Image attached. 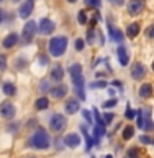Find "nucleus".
Here are the masks:
<instances>
[{"mask_svg": "<svg viewBox=\"0 0 154 158\" xmlns=\"http://www.w3.org/2000/svg\"><path fill=\"white\" fill-rule=\"evenodd\" d=\"M136 125L143 132H152L154 122H152V109L148 106H143L136 112Z\"/></svg>", "mask_w": 154, "mask_h": 158, "instance_id": "obj_2", "label": "nucleus"}, {"mask_svg": "<svg viewBox=\"0 0 154 158\" xmlns=\"http://www.w3.org/2000/svg\"><path fill=\"white\" fill-rule=\"evenodd\" d=\"M103 122H105V125H108V123H112L113 122V118H115V114H112V112H107V114H103Z\"/></svg>", "mask_w": 154, "mask_h": 158, "instance_id": "obj_35", "label": "nucleus"}, {"mask_svg": "<svg viewBox=\"0 0 154 158\" xmlns=\"http://www.w3.org/2000/svg\"><path fill=\"white\" fill-rule=\"evenodd\" d=\"M82 115H84V118H85V122L87 123H92L93 122V118H92V114H90V110H82Z\"/></svg>", "mask_w": 154, "mask_h": 158, "instance_id": "obj_41", "label": "nucleus"}, {"mask_svg": "<svg viewBox=\"0 0 154 158\" xmlns=\"http://www.w3.org/2000/svg\"><path fill=\"white\" fill-rule=\"evenodd\" d=\"M151 138H152V143H151V145H152V147H154V135H152V137H151Z\"/></svg>", "mask_w": 154, "mask_h": 158, "instance_id": "obj_50", "label": "nucleus"}, {"mask_svg": "<svg viewBox=\"0 0 154 158\" xmlns=\"http://www.w3.org/2000/svg\"><path fill=\"white\" fill-rule=\"evenodd\" d=\"M108 94H110V96H115V91H113V89H108V91H107Z\"/></svg>", "mask_w": 154, "mask_h": 158, "instance_id": "obj_47", "label": "nucleus"}, {"mask_svg": "<svg viewBox=\"0 0 154 158\" xmlns=\"http://www.w3.org/2000/svg\"><path fill=\"white\" fill-rule=\"evenodd\" d=\"M108 31H110V36L113 41H116V43H121L123 41V33L120 31V30H115V27H113L112 23H108Z\"/></svg>", "mask_w": 154, "mask_h": 158, "instance_id": "obj_21", "label": "nucleus"}, {"mask_svg": "<svg viewBox=\"0 0 154 158\" xmlns=\"http://www.w3.org/2000/svg\"><path fill=\"white\" fill-rule=\"evenodd\" d=\"M146 76V66L143 63H135L131 66V77L135 81H143Z\"/></svg>", "mask_w": 154, "mask_h": 158, "instance_id": "obj_11", "label": "nucleus"}, {"mask_svg": "<svg viewBox=\"0 0 154 158\" xmlns=\"http://www.w3.org/2000/svg\"><path fill=\"white\" fill-rule=\"evenodd\" d=\"M87 7H93V8H98L102 5V0H84Z\"/></svg>", "mask_w": 154, "mask_h": 158, "instance_id": "obj_36", "label": "nucleus"}, {"mask_svg": "<svg viewBox=\"0 0 154 158\" xmlns=\"http://www.w3.org/2000/svg\"><path fill=\"white\" fill-rule=\"evenodd\" d=\"M30 2H34V0H30Z\"/></svg>", "mask_w": 154, "mask_h": 158, "instance_id": "obj_54", "label": "nucleus"}, {"mask_svg": "<svg viewBox=\"0 0 154 158\" xmlns=\"http://www.w3.org/2000/svg\"><path fill=\"white\" fill-rule=\"evenodd\" d=\"M66 128H67V117L64 115V114L54 112L53 115L49 117V130L53 133L59 135V133H62Z\"/></svg>", "mask_w": 154, "mask_h": 158, "instance_id": "obj_4", "label": "nucleus"}, {"mask_svg": "<svg viewBox=\"0 0 154 158\" xmlns=\"http://www.w3.org/2000/svg\"><path fill=\"white\" fill-rule=\"evenodd\" d=\"M152 71H154V61H152Z\"/></svg>", "mask_w": 154, "mask_h": 158, "instance_id": "obj_52", "label": "nucleus"}, {"mask_svg": "<svg viewBox=\"0 0 154 158\" xmlns=\"http://www.w3.org/2000/svg\"><path fill=\"white\" fill-rule=\"evenodd\" d=\"M38 31V23L36 22H33V20H30V22L25 23V27L22 30V41L23 44H30L33 41V38H34V35H36Z\"/></svg>", "mask_w": 154, "mask_h": 158, "instance_id": "obj_5", "label": "nucleus"}, {"mask_svg": "<svg viewBox=\"0 0 154 158\" xmlns=\"http://www.w3.org/2000/svg\"><path fill=\"white\" fill-rule=\"evenodd\" d=\"M93 117H95V120L98 125H102V127H105V122H103V117L100 115V112H98V109H93Z\"/></svg>", "mask_w": 154, "mask_h": 158, "instance_id": "obj_34", "label": "nucleus"}, {"mask_svg": "<svg viewBox=\"0 0 154 158\" xmlns=\"http://www.w3.org/2000/svg\"><path fill=\"white\" fill-rule=\"evenodd\" d=\"M49 99L46 96H41V97H38L36 101H34V109H36L38 112H43V110H46V109L49 107Z\"/></svg>", "mask_w": 154, "mask_h": 158, "instance_id": "obj_18", "label": "nucleus"}, {"mask_svg": "<svg viewBox=\"0 0 154 158\" xmlns=\"http://www.w3.org/2000/svg\"><path fill=\"white\" fill-rule=\"evenodd\" d=\"M0 115L3 118H7V120H13L15 115H17V107H15L13 102L10 101H5L0 104Z\"/></svg>", "mask_w": 154, "mask_h": 158, "instance_id": "obj_6", "label": "nucleus"}, {"mask_svg": "<svg viewBox=\"0 0 154 158\" xmlns=\"http://www.w3.org/2000/svg\"><path fill=\"white\" fill-rule=\"evenodd\" d=\"M67 2H69V3H76L77 0H67Z\"/></svg>", "mask_w": 154, "mask_h": 158, "instance_id": "obj_48", "label": "nucleus"}, {"mask_svg": "<svg viewBox=\"0 0 154 158\" xmlns=\"http://www.w3.org/2000/svg\"><path fill=\"white\" fill-rule=\"evenodd\" d=\"M18 41H20V36L15 31H12V33H8L7 36L3 38V41H2V46L5 48V49H12V48H15L18 44Z\"/></svg>", "mask_w": 154, "mask_h": 158, "instance_id": "obj_13", "label": "nucleus"}, {"mask_svg": "<svg viewBox=\"0 0 154 158\" xmlns=\"http://www.w3.org/2000/svg\"><path fill=\"white\" fill-rule=\"evenodd\" d=\"M54 28H56V25H54V22L49 18H41L38 23V31L41 35H51L54 31Z\"/></svg>", "mask_w": 154, "mask_h": 158, "instance_id": "obj_10", "label": "nucleus"}, {"mask_svg": "<svg viewBox=\"0 0 154 158\" xmlns=\"http://www.w3.org/2000/svg\"><path fill=\"white\" fill-rule=\"evenodd\" d=\"M74 94H76V97L79 101H85L87 99L85 92H84V87H74Z\"/></svg>", "mask_w": 154, "mask_h": 158, "instance_id": "obj_30", "label": "nucleus"}, {"mask_svg": "<svg viewBox=\"0 0 154 158\" xmlns=\"http://www.w3.org/2000/svg\"><path fill=\"white\" fill-rule=\"evenodd\" d=\"M64 148V138H56V150H62Z\"/></svg>", "mask_w": 154, "mask_h": 158, "instance_id": "obj_44", "label": "nucleus"}, {"mask_svg": "<svg viewBox=\"0 0 154 158\" xmlns=\"http://www.w3.org/2000/svg\"><path fill=\"white\" fill-rule=\"evenodd\" d=\"M67 44H69L67 36H54L48 43V51L53 58H61L67 51Z\"/></svg>", "mask_w": 154, "mask_h": 158, "instance_id": "obj_3", "label": "nucleus"}, {"mask_svg": "<svg viewBox=\"0 0 154 158\" xmlns=\"http://www.w3.org/2000/svg\"><path fill=\"white\" fill-rule=\"evenodd\" d=\"M77 20H79V23H81V25H85L87 23V15H85L84 10H81V12L77 13Z\"/></svg>", "mask_w": 154, "mask_h": 158, "instance_id": "obj_38", "label": "nucleus"}, {"mask_svg": "<svg viewBox=\"0 0 154 158\" xmlns=\"http://www.w3.org/2000/svg\"><path fill=\"white\" fill-rule=\"evenodd\" d=\"M33 2H30V0H26V2H23L22 5H20V8H18V17L20 18H30L31 17V13H33Z\"/></svg>", "mask_w": 154, "mask_h": 158, "instance_id": "obj_14", "label": "nucleus"}, {"mask_svg": "<svg viewBox=\"0 0 154 158\" xmlns=\"http://www.w3.org/2000/svg\"><path fill=\"white\" fill-rule=\"evenodd\" d=\"M118 104V99L116 97H112V99H108V101L103 102V109H113Z\"/></svg>", "mask_w": 154, "mask_h": 158, "instance_id": "obj_32", "label": "nucleus"}, {"mask_svg": "<svg viewBox=\"0 0 154 158\" xmlns=\"http://www.w3.org/2000/svg\"><path fill=\"white\" fill-rule=\"evenodd\" d=\"M140 143H143V145H151L152 143V138L149 135H141L140 137Z\"/></svg>", "mask_w": 154, "mask_h": 158, "instance_id": "obj_40", "label": "nucleus"}, {"mask_svg": "<svg viewBox=\"0 0 154 158\" xmlns=\"http://www.w3.org/2000/svg\"><path fill=\"white\" fill-rule=\"evenodd\" d=\"M2 92L5 94V96H8V97H15L17 96V86H15L13 82H3V86H2Z\"/></svg>", "mask_w": 154, "mask_h": 158, "instance_id": "obj_19", "label": "nucleus"}, {"mask_svg": "<svg viewBox=\"0 0 154 158\" xmlns=\"http://www.w3.org/2000/svg\"><path fill=\"white\" fill-rule=\"evenodd\" d=\"M18 127H20V123H18V122H13V120H12V123H10V125L7 127V132H10V133H15V132L18 130Z\"/></svg>", "mask_w": 154, "mask_h": 158, "instance_id": "obj_39", "label": "nucleus"}, {"mask_svg": "<svg viewBox=\"0 0 154 158\" xmlns=\"http://www.w3.org/2000/svg\"><path fill=\"white\" fill-rule=\"evenodd\" d=\"M26 147L33 148V150L44 152L51 147V137H49V133L44 130V128H36V130H33V133L30 135L28 142H26Z\"/></svg>", "mask_w": 154, "mask_h": 158, "instance_id": "obj_1", "label": "nucleus"}, {"mask_svg": "<svg viewBox=\"0 0 154 158\" xmlns=\"http://www.w3.org/2000/svg\"><path fill=\"white\" fill-rule=\"evenodd\" d=\"M90 158H93V156H90Z\"/></svg>", "mask_w": 154, "mask_h": 158, "instance_id": "obj_56", "label": "nucleus"}, {"mask_svg": "<svg viewBox=\"0 0 154 158\" xmlns=\"http://www.w3.org/2000/svg\"><path fill=\"white\" fill-rule=\"evenodd\" d=\"M84 46H85V44H84V41H82L81 38H77L76 43H74V48H76V51H82Z\"/></svg>", "mask_w": 154, "mask_h": 158, "instance_id": "obj_42", "label": "nucleus"}, {"mask_svg": "<svg viewBox=\"0 0 154 158\" xmlns=\"http://www.w3.org/2000/svg\"><path fill=\"white\" fill-rule=\"evenodd\" d=\"M116 58H118V61H120L121 66H126V64L130 63V53L126 51L125 46H118V49H116Z\"/></svg>", "mask_w": 154, "mask_h": 158, "instance_id": "obj_17", "label": "nucleus"}, {"mask_svg": "<svg viewBox=\"0 0 154 158\" xmlns=\"http://www.w3.org/2000/svg\"><path fill=\"white\" fill-rule=\"evenodd\" d=\"M79 109H81V101H79L77 97L67 99L66 104H64V110H66V114H69V115H74V114H77Z\"/></svg>", "mask_w": 154, "mask_h": 158, "instance_id": "obj_12", "label": "nucleus"}, {"mask_svg": "<svg viewBox=\"0 0 154 158\" xmlns=\"http://www.w3.org/2000/svg\"><path fill=\"white\" fill-rule=\"evenodd\" d=\"M85 40H87L89 44H93V41H95V28H93V27H90V28L87 30V36H85Z\"/></svg>", "mask_w": 154, "mask_h": 158, "instance_id": "obj_27", "label": "nucleus"}, {"mask_svg": "<svg viewBox=\"0 0 154 158\" xmlns=\"http://www.w3.org/2000/svg\"><path fill=\"white\" fill-rule=\"evenodd\" d=\"M108 2H112V3H116V5H121V3H123V0H108Z\"/></svg>", "mask_w": 154, "mask_h": 158, "instance_id": "obj_46", "label": "nucleus"}, {"mask_svg": "<svg viewBox=\"0 0 154 158\" xmlns=\"http://www.w3.org/2000/svg\"><path fill=\"white\" fill-rule=\"evenodd\" d=\"M140 31H141L140 23H130V25H128V28H126V35L130 38H136L138 35H140Z\"/></svg>", "mask_w": 154, "mask_h": 158, "instance_id": "obj_22", "label": "nucleus"}, {"mask_svg": "<svg viewBox=\"0 0 154 158\" xmlns=\"http://www.w3.org/2000/svg\"><path fill=\"white\" fill-rule=\"evenodd\" d=\"M5 15H7V13H5V10H2V8H0V23H2L3 20H5Z\"/></svg>", "mask_w": 154, "mask_h": 158, "instance_id": "obj_45", "label": "nucleus"}, {"mask_svg": "<svg viewBox=\"0 0 154 158\" xmlns=\"http://www.w3.org/2000/svg\"><path fill=\"white\" fill-rule=\"evenodd\" d=\"M67 92H69V89H67L66 84H62V82H59V84H56V86H53L51 91H49L51 97L56 99V101H61V99H64V97L67 96Z\"/></svg>", "mask_w": 154, "mask_h": 158, "instance_id": "obj_8", "label": "nucleus"}, {"mask_svg": "<svg viewBox=\"0 0 154 158\" xmlns=\"http://www.w3.org/2000/svg\"><path fill=\"white\" fill-rule=\"evenodd\" d=\"M26 64H28V61L22 56V58H18V59H17L15 66H17V69H23V68H26Z\"/></svg>", "mask_w": 154, "mask_h": 158, "instance_id": "obj_37", "label": "nucleus"}, {"mask_svg": "<svg viewBox=\"0 0 154 158\" xmlns=\"http://www.w3.org/2000/svg\"><path fill=\"white\" fill-rule=\"evenodd\" d=\"M81 132H82V135H84V138H85V143H87V147H85V150L87 152H90L92 148H93V145H95V140L89 135V132H87V128H85V125H81Z\"/></svg>", "mask_w": 154, "mask_h": 158, "instance_id": "obj_20", "label": "nucleus"}, {"mask_svg": "<svg viewBox=\"0 0 154 158\" xmlns=\"http://www.w3.org/2000/svg\"><path fill=\"white\" fill-rule=\"evenodd\" d=\"M146 36L149 38V40H154V25L148 27V30H146Z\"/></svg>", "mask_w": 154, "mask_h": 158, "instance_id": "obj_43", "label": "nucleus"}, {"mask_svg": "<svg viewBox=\"0 0 154 158\" xmlns=\"http://www.w3.org/2000/svg\"><path fill=\"white\" fill-rule=\"evenodd\" d=\"M126 156L128 158H141V150L138 147H130L126 150Z\"/></svg>", "mask_w": 154, "mask_h": 158, "instance_id": "obj_25", "label": "nucleus"}, {"mask_svg": "<svg viewBox=\"0 0 154 158\" xmlns=\"http://www.w3.org/2000/svg\"><path fill=\"white\" fill-rule=\"evenodd\" d=\"M107 87V82L100 79V81H95V82H90V89H103Z\"/></svg>", "mask_w": 154, "mask_h": 158, "instance_id": "obj_33", "label": "nucleus"}, {"mask_svg": "<svg viewBox=\"0 0 154 158\" xmlns=\"http://www.w3.org/2000/svg\"><path fill=\"white\" fill-rule=\"evenodd\" d=\"M138 96H140L141 99H149L154 96V87H152V84L149 82H143L140 89H138Z\"/></svg>", "mask_w": 154, "mask_h": 158, "instance_id": "obj_16", "label": "nucleus"}, {"mask_svg": "<svg viewBox=\"0 0 154 158\" xmlns=\"http://www.w3.org/2000/svg\"><path fill=\"white\" fill-rule=\"evenodd\" d=\"M105 158H113V156H112V155H107V156H105Z\"/></svg>", "mask_w": 154, "mask_h": 158, "instance_id": "obj_51", "label": "nucleus"}, {"mask_svg": "<svg viewBox=\"0 0 154 158\" xmlns=\"http://www.w3.org/2000/svg\"><path fill=\"white\" fill-rule=\"evenodd\" d=\"M72 84H74V87H84L85 81H84V76H82V74H81V76H74V77H72Z\"/></svg>", "mask_w": 154, "mask_h": 158, "instance_id": "obj_29", "label": "nucleus"}, {"mask_svg": "<svg viewBox=\"0 0 154 158\" xmlns=\"http://www.w3.org/2000/svg\"><path fill=\"white\" fill-rule=\"evenodd\" d=\"M143 10H144V0H128L126 12L130 13V15L136 17V15L143 13Z\"/></svg>", "mask_w": 154, "mask_h": 158, "instance_id": "obj_7", "label": "nucleus"}, {"mask_svg": "<svg viewBox=\"0 0 154 158\" xmlns=\"http://www.w3.org/2000/svg\"><path fill=\"white\" fill-rule=\"evenodd\" d=\"M64 79V68L61 64H53L51 69H49V81H54V82H62Z\"/></svg>", "mask_w": 154, "mask_h": 158, "instance_id": "obj_9", "label": "nucleus"}, {"mask_svg": "<svg viewBox=\"0 0 154 158\" xmlns=\"http://www.w3.org/2000/svg\"><path fill=\"white\" fill-rule=\"evenodd\" d=\"M8 68V61H7V56L5 54H0V73H5Z\"/></svg>", "mask_w": 154, "mask_h": 158, "instance_id": "obj_31", "label": "nucleus"}, {"mask_svg": "<svg viewBox=\"0 0 154 158\" xmlns=\"http://www.w3.org/2000/svg\"><path fill=\"white\" fill-rule=\"evenodd\" d=\"M0 2H3V0H0Z\"/></svg>", "mask_w": 154, "mask_h": 158, "instance_id": "obj_55", "label": "nucleus"}, {"mask_svg": "<svg viewBox=\"0 0 154 158\" xmlns=\"http://www.w3.org/2000/svg\"><path fill=\"white\" fill-rule=\"evenodd\" d=\"M69 73H71V76H81L82 74V64L81 63H74L71 64V68H69Z\"/></svg>", "mask_w": 154, "mask_h": 158, "instance_id": "obj_24", "label": "nucleus"}, {"mask_svg": "<svg viewBox=\"0 0 154 158\" xmlns=\"http://www.w3.org/2000/svg\"><path fill=\"white\" fill-rule=\"evenodd\" d=\"M64 145L67 148H77L81 145V135L79 133H67L64 137Z\"/></svg>", "mask_w": 154, "mask_h": 158, "instance_id": "obj_15", "label": "nucleus"}, {"mask_svg": "<svg viewBox=\"0 0 154 158\" xmlns=\"http://www.w3.org/2000/svg\"><path fill=\"white\" fill-rule=\"evenodd\" d=\"M25 158H36V156H34V155H30V156H25Z\"/></svg>", "mask_w": 154, "mask_h": 158, "instance_id": "obj_49", "label": "nucleus"}, {"mask_svg": "<svg viewBox=\"0 0 154 158\" xmlns=\"http://www.w3.org/2000/svg\"><path fill=\"white\" fill-rule=\"evenodd\" d=\"M12 2H20V0H12Z\"/></svg>", "mask_w": 154, "mask_h": 158, "instance_id": "obj_53", "label": "nucleus"}, {"mask_svg": "<svg viewBox=\"0 0 154 158\" xmlns=\"http://www.w3.org/2000/svg\"><path fill=\"white\" fill-rule=\"evenodd\" d=\"M125 118H126V120H135V118H136V110L130 106V102H128L126 110H125Z\"/></svg>", "mask_w": 154, "mask_h": 158, "instance_id": "obj_26", "label": "nucleus"}, {"mask_svg": "<svg viewBox=\"0 0 154 158\" xmlns=\"http://www.w3.org/2000/svg\"><path fill=\"white\" fill-rule=\"evenodd\" d=\"M39 91L41 92H49L51 91V81H49V79L41 81V84H39Z\"/></svg>", "mask_w": 154, "mask_h": 158, "instance_id": "obj_28", "label": "nucleus"}, {"mask_svg": "<svg viewBox=\"0 0 154 158\" xmlns=\"http://www.w3.org/2000/svg\"><path fill=\"white\" fill-rule=\"evenodd\" d=\"M121 137H123V140H131L133 137H135V127L133 125H126V127H123V132H121Z\"/></svg>", "mask_w": 154, "mask_h": 158, "instance_id": "obj_23", "label": "nucleus"}]
</instances>
